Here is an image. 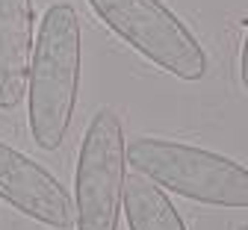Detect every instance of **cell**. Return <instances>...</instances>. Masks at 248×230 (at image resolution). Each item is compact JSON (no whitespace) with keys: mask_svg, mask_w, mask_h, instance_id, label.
Wrapping results in <instances>:
<instances>
[{"mask_svg":"<svg viewBox=\"0 0 248 230\" xmlns=\"http://www.w3.org/2000/svg\"><path fill=\"white\" fill-rule=\"evenodd\" d=\"M80 21L74 6L56 3L45 12L30 59L27 124L42 151H56L68 136L80 94Z\"/></svg>","mask_w":248,"mask_h":230,"instance_id":"1","label":"cell"},{"mask_svg":"<svg viewBox=\"0 0 248 230\" xmlns=\"http://www.w3.org/2000/svg\"><path fill=\"white\" fill-rule=\"evenodd\" d=\"M127 162L180 198L210 207H248V169L242 162L171 139L139 136L127 145Z\"/></svg>","mask_w":248,"mask_h":230,"instance_id":"2","label":"cell"},{"mask_svg":"<svg viewBox=\"0 0 248 230\" xmlns=\"http://www.w3.org/2000/svg\"><path fill=\"white\" fill-rule=\"evenodd\" d=\"M118 39L166 74L195 83L207 74V53L169 6L160 0H86Z\"/></svg>","mask_w":248,"mask_h":230,"instance_id":"3","label":"cell"},{"mask_svg":"<svg viewBox=\"0 0 248 230\" xmlns=\"http://www.w3.org/2000/svg\"><path fill=\"white\" fill-rule=\"evenodd\" d=\"M124 127L112 109L92 115L74 171V227L77 230H118L124 177H127Z\"/></svg>","mask_w":248,"mask_h":230,"instance_id":"4","label":"cell"},{"mask_svg":"<svg viewBox=\"0 0 248 230\" xmlns=\"http://www.w3.org/2000/svg\"><path fill=\"white\" fill-rule=\"evenodd\" d=\"M0 198L39 224L56 230L74 227V201L62 183L6 142H0Z\"/></svg>","mask_w":248,"mask_h":230,"instance_id":"5","label":"cell"},{"mask_svg":"<svg viewBox=\"0 0 248 230\" xmlns=\"http://www.w3.org/2000/svg\"><path fill=\"white\" fill-rule=\"evenodd\" d=\"M33 0H0V109L24 104L33 59Z\"/></svg>","mask_w":248,"mask_h":230,"instance_id":"6","label":"cell"},{"mask_svg":"<svg viewBox=\"0 0 248 230\" xmlns=\"http://www.w3.org/2000/svg\"><path fill=\"white\" fill-rule=\"evenodd\" d=\"M124 215L130 230H186L169 195L142 174L124 177Z\"/></svg>","mask_w":248,"mask_h":230,"instance_id":"7","label":"cell"},{"mask_svg":"<svg viewBox=\"0 0 248 230\" xmlns=\"http://www.w3.org/2000/svg\"><path fill=\"white\" fill-rule=\"evenodd\" d=\"M239 77H242V86L248 92V32H245V42H242V53H239Z\"/></svg>","mask_w":248,"mask_h":230,"instance_id":"8","label":"cell"},{"mask_svg":"<svg viewBox=\"0 0 248 230\" xmlns=\"http://www.w3.org/2000/svg\"><path fill=\"white\" fill-rule=\"evenodd\" d=\"M239 230H248V224H242V227H239Z\"/></svg>","mask_w":248,"mask_h":230,"instance_id":"9","label":"cell"}]
</instances>
